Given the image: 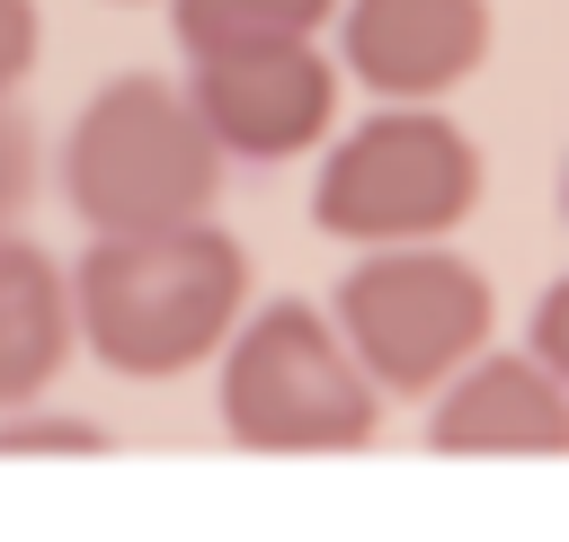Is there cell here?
<instances>
[{
    "mask_svg": "<svg viewBox=\"0 0 569 542\" xmlns=\"http://www.w3.org/2000/svg\"><path fill=\"white\" fill-rule=\"evenodd\" d=\"M240 311H249V249L204 213L160 231H98L71 267V329L124 382H160L222 355Z\"/></svg>",
    "mask_w": 569,
    "mask_h": 542,
    "instance_id": "6da1fadb",
    "label": "cell"
},
{
    "mask_svg": "<svg viewBox=\"0 0 569 542\" xmlns=\"http://www.w3.org/2000/svg\"><path fill=\"white\" fill-rule=\"evenodd\" d=\"M62 195L89 231H160V222L213 213L222 142L196 116L187 80H160V71L107 80L62 142Z\"/></svg>",
    "mask_w": 569,
    "mask_h": 542,
    "instance_id": "7a4b0ae2",
    "label": "cell"
},
{
    "mask_svg": "<svg viewBox=\"0 0 569 542\" xmlns=\"http://www.w3.org/2000/svg\"><path fill=\"white\" fill-rule=\"evenodd\" d=\"M382 418L373 373L311 302H267L222 338V435L240 453H365Z\"/></svg>",
    "mask_w": 569,
    "mask_h": 542,
    "instance_id": "3957f363",
    "label": "cell"
},
{
    "mask_svg": "<svg viewBox=\"0 0 569 542\" xmlns=\"http://www.w3.org/2000/svg\"><path fill=\"white\" fill-rule=\"evenodd\" d=\"M338 338L356 347V364L373 373V391L418 400L436 391L453 364H471L489 347V275L436 240H382L338 275Z\"/></svg>",
    "mask_w": 569,
    "mask_h": 542,
    "instance_id": "277c9868",
    "label": "cell"
},
{
    "mask_svg": "<svg viewBox=\"0 0 569 542\" xmlns=\"http://www.w3.org/2000/svg\"><path fill=\"white\" fill-rule=\"evenodd\" d=\"M480 204V142L427 107H382L365 116L311 187V222L329 240H445Z\"/></svg>",
    "mask_w": 569,
    "mask_h": 542,
    "instance_id": "5b68a950",
    "label": "cell"
},
{
    "mask_svg": "<svg viewBox=\"0 0 569 542\" xmlns=\"http://www.w3.org/2000/svg\"><path fill=\"white\" fill-rule=\"evenodd\" d=\"M187 98L213 124L222 160H293L338 116V62L320 53V36L231 44V53H196L187 62Z\"/></svg>",
    "mask_w": 569,
    "mask_h": 542,
    "instance_id": "8992f818",
    "label": "cell"
},
{
    "mask_svg": "<svg viewBox=\"0 0 569 542\" xmlns=\"http://www.w3.org/2000/svg\"><path fill=\"white\" fill-rule=\"evenodd\" d=\"M427 453H507V462H560L569 453V382L533 355H471L436 382Z\"/></svg>",
    "mask_w": 569,
    "mask_h": 542,
    "instance_id": "52a82bcc",
    "label": "cell"
},
{
    "mask_svg": "<svg viewBox=\"0 0 569 542\" xmlns=\"http://www.w3.org/2000/svg\"><path fill=\"white\" fill-rule=\"evenodd\" d=\"M489 53V0H347V71L382 98H445Z\"/></svg>",
    "mask_w": 569,
    "mask_h": 542,
    "instance_id": "ba28073f",
    "label": "cell"
},
{
    "mask_svg": "<svg viewBox=\"0 0 569 542\" xmlns=\"http://www.w3.org/2000/svg\"><path fill=\"white\" fill-rule=\"evenodd\" d=\"M71 284L18 231H0V409H27L71 355Z\"/></svg>",
    "mask_w": 569,
    "mask_h": 542,
    "instance_id": "9c48e42d",
    "label": "cell"
},
{
    "mask_svg": "<svg viewBox=\"0 0 569 542\" xmlns=\"http://www.w3.org/2000/svg\"><path fill=\"white\" fill-rule=\"evenodd\" d=\"M338 0H169V27H178V53H231V44H293V36H320Z\"/></svg>",
    "mask_w": 569,
    "mask_h": 542,
    "instance_id": "30bf717a",
    "label": "cell"
},
{
    "mask_svg": "<svg viewBox=\"0 0 569 542\" xmlns=\"http://www.w3.org/2000/svg\"><path fill=\"white\" fill-rule=\"evenodd\" d=\"M27 453H80V462H98L107 435L89 418H9L0 426V462H27Z\"/></svg>",
    "mask_w": 569,
    "mask_h": 542,
    "instance_id": "8fae6325",
    "label": "cell"
},
{
    "mask_svg": "<svg viewBox=\"0 0 569 542\" xmlns=\"http://www.w3.org/2000/svg\"><path fill=\"white\" fill-rule=\"evenodd\" d=\"M27 187H36V124L0 98V231H9V213L27 204Z\"/></svg>",
    "mask_w": 569,
    "mask_h": 542,
    "instance_id": "7c38bea8",
    "label": "cell"
},
{
    "mask_svg": "<svg viewBox=\"0 0 569 542\" xmlns=\"http://www.w3.org/2000/svg\"><path fill=\"white\" fill-rule=\"evenodd\" d=\"M525 355H533L542 373L569 382V275H551V293L533 302V320H525Z\"/></svg>",
    "mask_w": 569,
    "mask_h": 542,
    "instance_id": "4fadbf2b",
    "label": "cell"
},
{
    "mask_svg": "<svg viewBox=\"0 0 569 542\" xmlns=\"http://www.w3.org/2000/svg\"><path fill=\"white\" fill-rule=\"evenodd\" d=\"M36 44H44V27H36V0H0V98L36 71Z\"/></svg>",
    "mask_w": 569,
    "mask_h": 542,
    "instance_id": "5bb4252c",
    "label": "cell"
}]
</instances>
